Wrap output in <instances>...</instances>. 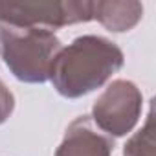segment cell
Instances as JSON below:
<instances>
[{
  "label": "cell",
  "mask_w": 156,
  "mask_h": 156,
  "mask_svg": "<svg viewBox=\"0 0 156 156\" xmlns=\"http://www.w3.org/2000/svg\"><path fill=\"white\" fill-rule=\"evenodd\" d=\"M125 64L119 46L99 35H81L55 55L50 81L68 99L83 98L103 87Z\"/></svg>",
  "instance_id": "1"
},
{
  "label": "cell",
  "mask_w": 156,
  "mask_h": 156,
  "mask_svg": "<svg viewBox=\"0 0 156 156\" xmlns=\"http://www.w3.org/2000/svg\"><path fill=\"white\" fill-rule=\"evenodd\" d=\"M61 48V41L50 30L0 22V59L22 83H46Z\"/></svg>",
  "instance_id": "2"
},
{
  "label": "cell",
  "mask_w": 156,
  "mask_h": 156,
  "mask_svg": "<svg viewBox=\"0 0 156 156\" xmlns=\"http://www.w3.org/2000/svg\"><path fill=\"white\" fill-rule=\"evenodd\" d=\"M90 20H94L90 0H0L2 24L51 31Z\"/></svg>",
  "instance_id": "3"
},
{
  "label": "cell",
  "mask_w": 156,
  "mask_h": 156,
  "mask_svg": "<svg viewBox=\"0 0 156 156\" xmlns=\"http://www.w3.org/2000/svg\"><path fill=\"white\" fill-rule=\"evenodd\" d=\"M143 108L140 88L129 79L112 81L94 101L92 121L107 136H127L138 123Z\"/></svg>",
  "instance_id": "4"
},
{
  "label": "cell",
  "mask_w": 156,
  "mask_h": 156,
  "mask_svg": "<svg viewBox=\"0 0 156 156\" xmlns=\"http://www.w3.org/2000/svg\"><path fill=\"white\" fill-rule=\"evenodd\" d=\"M112 151L114 140L101 132L90 116H79L68 125L55 156H110Z\"/></svg>",
  "instance_id": "5"
},
{
  "label": "cell",
  "mask_w": 156,
  "mask_h": 156,
  "mask_svg": "<svg viewBox=\"0 0 156 156\" xmlns=\"http://www.w3.org/2000/svg\"><path fill=\"white\" fill-rule=\"evenodd\" d=\"M143 17V4L136 0H98L94 20L114 33L130 31Z\"/></svg>",
  "instance_id": "6"
},
{
  "label": "cell",
  "mask_w": 156,
  "mask_h": 156,
  "mask_svg": "<svg viewBox=\"0 0 156 156\" xmlns=\"http://www.w3.org/2000/svg\"><path fill=\"white\" fill-rule=\"evenodd\" d=\"M123 156H154V116L149 110L145 125L125 143Z\"/></svg>",
  "instance_id": "7"
},
{
  "label": "cell",
  "mask_w": 156,
  "mask_h": 156,
  "mask_svg": "<svg viewBox=\"0 0 156 156\" xmlns=\"http://www.w3.org/2000/svg\"><path fill=\"white\" fill-rule=\"evenodd\" d=\"M13 110H15V98L6 87V83L0 79V125L9 119Z\"/></svg>",
  "instance_id": "8"
}]
</instances>
